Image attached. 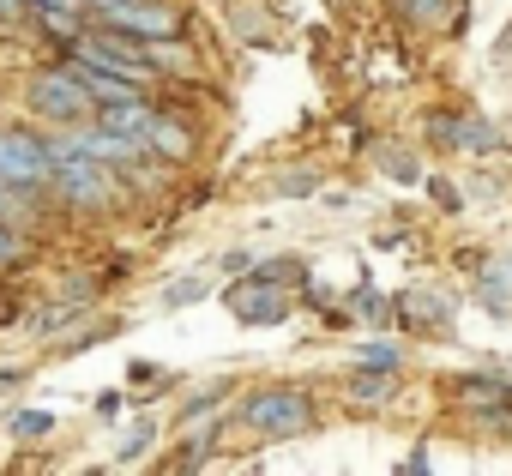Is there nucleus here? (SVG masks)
Instances as JSON below:
<instances>
[{"instance_id": "obj_1", "label": "nucleus", "mask_w": 512, "mask_h": 476, "mask_svg": "<svg viewBox=\"0 0 512 476\" xmlns=\"http://www.w3.org/2000/svg\"><path fill=\"white\" fill-rule=\"evenodd\" d=\"M55 145V175H49V193L73 211H109L121 199V169L97 163L85 145H73V133H49Z\"/></svg>"}, {"instance_id": "obj_2", "label": "nucleus", "mask_w": 512, "mask_h": 476, "mask_svg": "<svg viewBox=\"0 0 512 476\" xmlns=\"http://www.w3.org/2000/svg\"><path fill=\"white\" fill-rule=\"evenodd\" d=\"M25 109H31L43 127H55V133H73V127L97 121V97L85 91V79H79L73 61L37 67V73L25 79Z\"/></svg>"}, {"instance_id": "obj_3", "label": "nucleus", "mask_w": 512, "mask_h": 476, "mask_svg": "<svg viewBox=\"0 0 512 476\" xmlns=\"http://www.w3.org/2000/svg\"><path fill=\"white\" fill-rule=\"evenodd\" d=\"M235 416H241L247 434H260V440H296V434H308L320 422L314 398L296 392V386H260V392H247Z\"/></svg>"}, {"instance_id": "obj_4", "label": "nucleus", "mask_w": 512, "mask_h": 476, "mask_svg": "<svg viewBox=\"0 0 512 476\" xmlns=\"http://www.w3.org/2000/svg\"><path fill=\"white\" fill-rule=\"evenodd\" d=\"M49 175H55V145H49V133L0 127V181L43 199V193H49Z\"/></svg>"}, {"instance_id": "obj_5", "label": "nucleus", "mask_w": 512, "mask_h": 476, "mask_svg": "<svg viewBox=\"0 0 512 476\" xmlns=\"http://www.w3.org/2000/svg\"><path fill=\"white\" fill-rule=\"evenodd\" d=\"M91 19L109 25V31H121V37H139V43H169V37H181V13L163 7V0H115L109 13H91Z\"/></svg>"}, {"instance_id": "obj_6", "label": "nucleus", "mask_w": 512, "mask_h": 476, "mask_svg": "<svg viewBox=\"0 0 512 476\" xmlns=\"http://www.w3.org/2000/svg\"><path fill=\"white\" fill-rule=\"evenodd\" d=\"M223 302H229V314H235L241 326H278V320L290 314V296L278 290L272 272H247L241 284L223 290Z\"/></svg>"}, {"instance_id": "obj_7", "label": "nucleus", "mask_w": 512, "mask_h": 476, "mask_svg": "<svg viewBox=\"0 0 512 476\" xmlns=\"http://www.w3.org/2000/svg\"><path fill=\"white\" fill-rule=\"evenodd\" d=\"M193 145H199V133H193L181 115H169V109L151 115V127H145V151H151V163H187Z\"/></svg>"}, {"instance_id": "obj_8", "label": "nucleus", "mask_w": 512, "mask_h": 476, "mask_svg": "<svg viewBox=\"0 0 512 476\" xmlns=\"http://www.w3.org/2000/svg\"><path fill=\"white\" fill-rule=\"evenodd\" d=\"M434 139H440V145L482 151V145H494V127H488V121H434Z\"/></svg>"}, {"instance_id": "obj_9", "label": "nucleus", "mask_w": 512, "mask_h": 476, "mask_svg": "<svg viewBox=\"0 0 512 476\" xmlns=\"http://www.w3.org/2000/svg\"><path fill=\"white\" fill-rule=\"evenodd\" d=\"M392 392H398V374H380V368H356V380H350L356 404H386Z\"/></svg>"}, {"instance_id": "obj_10", "label": "nucleus", "mask_w": 512, "mask_h": 476, "mask_svg": "<svg viewBox=\"0 0 512 476\" xmlns=\"http://www.w3.org/2000/svg\"><path fill=\"white\" fill-rule=\"evenodd\" d=\"M404 320H416V326H446L452 308H446L440 296H404Z\"/></svg>"}, {"instance_id": "obj_11", "label": "nucleus", "mask_w": 512, "mask_h": 476, "mask_svg": "<svg viewBox=\"0 0 512 476\" xmlns=\"http://www.w3.org/2000/svg\"><path fill=\"white\" fill-rule=\"evenodd\" d=\"M356 368H380V374H404V356H398V344H362V350H356Z\"/></svg>"}, {"instance_id": "obj_12", "label": "nucleus", "mask_w": 512, "mask_h": 476, "mask_svg": "<svg viewBox=\"0 0 512 476\" xmlns=\"http://www.w3.org/2000/svg\"><path fill=\"white\" fill-rule=\"evenodd\" d=\"M482 302H488V314H506V302H512V272H488Z\"/></svg>"}, {"instance_id": "obj_13", "label": "nucleus", "mask_w": 512, "mask_h": 476, "mask_svg": "<svg viewBox=\"0 0 512 476\" xmlns=\"http://www.w3.org/2000/svg\"><path fill=\"white\" fill-rule=\"evenodd\" d=\"M205 290H211L205 278H181V284H169V290H163V308H187V302H199Z\"/></svg>"}, {"instance_id": "obj_14", "label": "nucleus", "mask_w": 512, "mask_h": 476, "mask_svg": "<svg viewBox=\"0 0 512 476\" xmlns=\"http://www.w3.org/2000/svg\"><path fill=\"white\" fill-rule=\"evenodd\" d=\"M398 13H422V25H446L452 0H398Z\"/></svg>"}, {"instance_id": "obj_15", "label": "nucleus", "mask_w": 512, "mask_h": 476, "mask_svg": "<svg viewBox=\"0 0 512 476\" xmlns=\"http://www.w3.org/2000/svg\"><path fill=\"white\" fill-rule=\"evenodd\" d=\"M7 422H13V434H31V440H37V434H49V428H55V416H43V410H13V416H7Z\"/></svg>"}, {"instance_id": "obj_16", "label": "nucleus", "mask_w": 512, "mask_h": 476, "mask_svg": "<svg viewBox=\"0 0 512 476\" xmlns=\"http://www.w3.org/2000/svg\"><path fill=\"white\" fill-rule=\"evenodd\" d=\"M31 248H25V235L13 229V223H0V266H19Z\"/></svg>"}, {"instance_id": "obj_17", "label": "nucleus", "mask_w": 512, "mask_h": 476, "mask_svg": "<svg viewBox=\"0 0 512 476\" xmlns=\"http://www.w3.org/2000/svg\"><path fill=\"white\" fill-rule=\"evenodd\" d=\"M145 446H151V422H139V428L127 434V452H121V464H133V458H139Z\"/></svg>"}, {"instance_id": "obj_18", "label": "nucleus", "mask_w": 512, "mask_h": 476, "mask_svg": "<svg viewBox=\"0 0 512 476\" xmlns=\"http://www.w3.org/2000/svg\"><path fill=\"white\" fill-rule=\"evenodd\" d=\"M31 7H37V13H91L85 0H31Z\"/></svg>"}, {"instance_id": "obj_19", "label": "nucleus", "mask_w": 512, "mask_h": 476, "mask_svg": "<svg viewBox=\"0 0 512 476\" xmlns=\"http://www.w3.org/2000/svg\"><path fill=\"white\" fill-rule=\"evenodd\" d=\"M85 7H91V13H109V7H115V0H85Z\"/></svg>"}]
</instances>
